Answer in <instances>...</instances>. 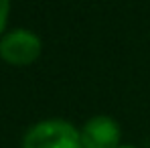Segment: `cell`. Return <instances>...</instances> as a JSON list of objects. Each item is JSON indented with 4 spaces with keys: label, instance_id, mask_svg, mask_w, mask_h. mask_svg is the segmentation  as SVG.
<instances>
[{
    "label": "cell",
    "instance_id": "1",
    "mask_svg": "<svg viewBox=\"0 0 150 148\" xmlns=\"http://www.w3.org/2000/svg\"><path fill=\"white\" fill-rule=\"evenodd\" d=\"M23 148H83L81 132L67 120H43L26 130Z\"/></svg>",
    "mask_w": 150,
    "mask_h": 148
},
{
    "label": "cell",
    "instance_id": "2",
    "mask_svg": "<svg viewBox=\"0 0 150 148\" xmlns=\"http://www.w3.org/2000/svg\"><path fill=\"white\" fill-rule=\"evenodd\" d=\"M43 51V43L39 35L28 28H14L8 30L0 39V57L4 63L12 67H26L33 65Z\"/></svg>",
    "mask_w": 150,
    "mask_h": 148
},
{
    "label": "cell",
    "instance_id": "3",
    "mask_svg": "<svg viewBox=\"0 0 150 148\" xmlns=\"http://www.w3.org/2000/svg\"><path fill=\"white\" fill-rule=\"evenodd\" d=\"M79 132L83 148H118L122 140L120 124L110 116L89 118Z\"/></svg>",
    "mask_w": 150,
    "mask_h": 148
},
{
    "label": "cell",
    "instance_id": "4",
    "mask_svg": "<svg viewBox=\"0 0 150 148\" xmlns=\"http://www.w3.org/2000/svg\"><path fill=\"white\" fill-rule=\"evenodd\" d=\"M8 14H10V0H0V35L6 28Z\"/></svg>",
    "mask_w": 150,
    "mask_h": 148
},
{
    "label": "cell",
    "instance_id": "5",
    "mask_svg": "<svg viewBox=\"0 0 150 148\" xmlns=\"http://www.w3.org/2000/svg\"><path fill=\"white\" fill-rule=\"evenodd\" d=\"M118 148H134V146H130V144H120Z\"/></svg>",
    "mask_w": 150,
    "mask_h": 148
}]
</instances>
